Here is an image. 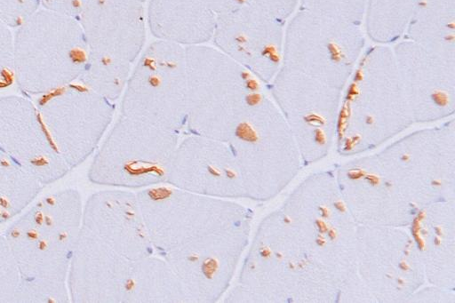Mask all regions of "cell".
I'll return each instance as SVG.
<instances>
[{"label": "cell", "instance_id": "obj_10", "mask_svg": "<svg viewBox=\"0 0 455 303\" xmlns=\"http://www.w3.org/2000/svg\"><path fill=\"white\" fill-rule=\"evenodd\" d=\"M180 134L119 115L93 153L90 182L123 189L167 184Z\"/></svg>", "mask_w": 455, "mask_h": 303}, {"label": "cell", "instance_id": "obj_16", "mask_svg": "<svg viewBox=\"0 0 455 303\" xmlns=\"http://www.w3.org/2000/svg\"><path fill=\"white\" fill-rule=\"evenodd\" d=\"M413 123L445 119L455 111V60L411 40L391 46Z\"/></svg>", "mask_w": 455, "mask_h": 303}, {"label": "cell", "instance_id": "obj_28", "mask_svg": "<svg viewBox=\"0 0 455 303\" xmlns=\"http://www.w3.org/2000/svg\"><path fill=\"white\" fill-rule=\"evenodd\" d=\"M16 260L3 235H0V303H15L20 283Z\"/></svg>", "mask_w": 455, "mask_h": 303}, {"label": "cell", "instance_id": "obj_32", "mask_svg": "<svg viewBox=\"0 0 455 303\" xmlns=\"http://www.w3.org/2000/svg\"><path fill=\"white\" fill-rule=\"evenodd\" d=\"M86 0H40L41 8L77 18Z\"/></svg>", "mask_w": 455, "mask_h": 303}, {"label": "cell", "instance_id": "obj_21", "mask_svg": "<svg viewBox=\"0 0 455 303\" xmlns=\"http://www.w3.org/2000/svg\"><path fill=\"white\" fill-rule=\"evenodd\" d=\"M454 199L424 208L409 225L426 283L447 290L455 283Z\"/></svg>", "mask_w": 455, "mask_h": 303}, {"label": "cell", "instance_id": "obj_23", "mask_svg": "<svg viewBox=\"0 0 455 303\" xmlns=\"http://www.w3.org/2000/svg\"><path fill=\"white\" fill-rule=\"evenodd\" d=\"M403 38L455 60V0H419Z\"/></svg>", "mask_w": 455, "mask_h": 303}, {"label": "cell", "instance_id": "obj_2", "mask_svg": "<svg viewBox=\"0 0 455 303\" xmlns=\"http://www.w3.org/2000/svg\"><path fill=\"white\" fill-rule=\"evenodd\" d=\"M364 44L362 24L301 8L286 21L281 63L266 88L304 164L323 158L334 145L341 98Z\"/></svg>", "mask_w": 455, "mask_h": 303}, {"label": "cell", "instance_id": "obj_30", "mask_svg": "<svg viewBox=\"0 0 455 303\" xmlns=\"http://www.w3.org/2000/svg\"><path fill=\"white\" fill-rule=\"evenodd\" d=\"M13 29L0 20V91L14 84Z\"/></svg>", "mask_w": 455, "mask_h": 303}, {"label": "cell", "instance_id": "obj_9", "mask_svg": "<svg viewBox=\"0 0 455 303\" xmlns=\"http://www.w3.org/2000/svg\"><path fill=\"white\" fill-rule=\"evenodd\" d=\"M89 47L76 18L40 8L13 30L14 84L37 97L78 81Z\"/></svg>", "mask_w": 455, "mask_h": 303}, {"label": "cell", "instance_id": "obj_7", "mask_svg": "<svg viewBox=\"0 0 455 303\" xmlns=\"http://www.w3.org/2000/svg\"><path fill=\"white\" fill-rule=\"evenodd\" d=\"M188 75L186 134L227 142L261 82L213 45L185 47Z\"/></svg>", "mask_w": 455, "mask_h": 303}, {"label": "cell", "instance_id": "obj_31", "mask_svg": "<svg viewBox=\"0 0 455 303\" xmlns=\"http://www.w3.org/2000/svg\"><path fill=\"white\" fill-rule=\"evenodd\" d=\"M266 13L286 22L296 12L299 0H245Z\"/></svg>", "mask_w": 455, "mask_h": 303}, {"label": "cell", "instance_id": "obj_1", "mask_svg": "<svg viewBox=\"0 0 455 303\" xmlns=\"http://www.w3.org/2000/svg\"><path fill=\"white\" fill-rule=\"evenodd\" d=\"M356 232L335 173L308 176L261 219L223 301L340 302L355 275Z\"/></svg>", "mask_w": 455, "mask_h": 303}, {"label": "cell", "instance_id": "obj_19", "mask_svg": "<svg viewBox=\"0 0 455 303\" xmlns=\"http://www.w3.org/2000/svg\"><path fill=\"white\" fill-rule=\"evenodd\" d=\"M81 227L131 259L156 254L136 193L115 188L92 194L83 205Z\"/></svg>", "mask_w": 455, "mask_h": 303}, {"label": "cell", "instance_id": "obj_15", "mask_svg": "<svg viewBox=\"0 0 455 303\" xmlns=\"http://www.w3.org/2000/svg\"><path fill=\"white\" fill-rule=\"evenodd\" d=\"M285 23L245 2L217 14L212 42L267 85L281 63Z\"/></svg>", "mask_w": 455, "mask_h": 303}, {"label": "cell", "instance_id": "obj_11", "mask_svg": "<svg viewBox=\"0 0 455 303\" xmlns=\"http://www.w3.org/2000/svg\"><path fill=\"white\" fill-rule=\"evenodd\" d=\"M426 283L406 227L358 225L355 270L341 302H404Z\"/></svg>", "mask_w": 455, "mask_h": 303}, {"label": "cell", "instance_id": "obj_3", "mask_svg": "<svg viewBox=\"0 0 455 303\" xmlns=\"http://www.w3.org/2000/svg\"><path fill=\"white\" fill-rule=\"evenodd\" d=\"M136 195L154 251L178 278L187 303L223 299L249 244L253 211L168 184Z\"/></svg>", "mask_w": 455, "mask_h": 303}, {"label": "cell", "instance_id": "obj_20", "mask_svg": "<svg viewBox=\"0 0 455 303\" xmlns=\"http://www.w3.org/2000/svg\"><path fill=\"white\" fill-rule=\"evenodd\" d=\"M76 19L89 51L134 64L145 47L146 10L139 0H86Z\"/></svg>", "mask_w": 455, "mask_h": 303}, {"label": "cell", "instance_id": "obj_34", "mask_svg": "<svg viewBox=\"0 0 455 303\" xmlns=\"http://www.w3.org/2000/svg\"><path fill=\"white\" fill-rule=\"evenodd\" d=\"M139 1H140V2H142V3H145V2H146V1H148V0H139Z\"/></svg>", "mask_w": 455, "mask_h": 303}, {"label": "cell", "instance_id": "obj_29", "mask_svg": "<svg viewBox=\"0 0 455 303\" xmlns=\"http://www.w3.org/2000/svg\"><path fill=\"white\" fill-rule=\"evenodd\" d=\"M40 8V0H0V20L14 30Z\"/></svg>", "mask_w": 455, "mask_h": 303}, {"label": "cell", "instance_id": "obj_17", "mask_svg": "<svg viewBox=\"0 0 455 303\" xmlns=\"http://www.w3.org/2000/svg\"><path fill=\"white\" fill-rule=\"evenodd\" d=\"M0 151L44 186L71 171L53 144L35 101L22 93L0 96Z\"/></svg>", "mask_w": 455, "mask_h": 303}, {"label": "cell", "instance_id": "obj_8", "mask_svg": "<svg viewBox=\"0 0 455 303\" xmlns=\"http://www.w3.org/2000/svg\"><path fill=\"white\" fill-rule=\"evenodd\" d=\"M226 143L237 164L246 199L270 200L304 165L291 131L267 91L255 96Z\"/></svg>", "mask_w": 455, "mask_h": 303}, {"label": "cell", "instance_id": "obj_18", "mask_svg": "<svg viewBox=\"0 0 455 303\" xmlns=\"http://www.w3.org/2000/svg\"><path fill=\"white\" fill-rule=\"evenodd\" d=\"M167 184L205 196L245 198L242 178L228 144L193 134L180 139Z\"/></svg>", "mask_w": 455, "mask_h": 303}, {"label": "cell", "instance_id": "obj_25", "mask_svg": "<svg viewBox=\"0 0 455 303\" xmlns=\"http://www.w3.org/2000/svg\"><path fill=\"white\" fill-rule=\"evenodd\" d=\"M419 0H366L363 21L368 37L390 45L403 38Z\"/></svg>", "mask_w": 455, "mask_h": 303}, {"label": "cell", "instance_id": "obj_24", "mask_svg": "<svg viewBox=\"0 0 455 303\" xmlns=\"http://www.w3.org/2000/svg\"><path fill=\"white\" fill-rule=\"evenodd\" d=\"M44 187L33 174L0 151V224L21 214Z\"/></svg>", "mask_w": 455, "mask_h": 303}, {"label": "cell", "instance_id": "obj_13", "mask_svg": "<svg viewBox=\"0 0 455 303\" xmlns=\"http://www.w3.org/2000/svg\"><path fill=\"white\" fill-rule=\"evenodd\" d=\"M155 254L131 259L81 227L68 275L73 303H143Z\"/></svg>", "mask_w": 455, "mask_h": 303}, {"label": "cell", "instance_id": "obj_14", "mask_svg": "<svg viewBox=\"0 0 455 303\" xmlns=\"http://www.w3.org/2000/svg\"><path fill=\"white\" fill-rule=\"evenodd\" d=\"M43 123L70 170L93 155L112 124L116 103L79 81L34 100Z\"/></svg>", "mask_w": 455, "mask_h": 303}, {"label": "cell", "instance_id": "obj_33", "mask_svg": "<svg viewBox=\"0 0 455 303\" xmlns=\"http://www.w3.org/2000/svg\"><path fill=\"white\" fill-rule=\"evenodd\" d=\"M202 1L204 2L217 14L229 11V10L245 3V0H202Z\"/></svg>", "mask_w": 455, "mask_h": 303}, {"label": "cell", "instance_id": "obj_4", "mask_svg": "<svg viewBox=\"0 0 455 303\" xmlns=\"http://www.w3.org/2000/svg\"><path fill=\"white\" fill-rule=\"evenodd\" d=\"M334 173L358 225L408 227L427 206L454 199V120L409 133Z\"/></svg>", "mask_w": 455, "mask_h": 303}, {"label": "cell", "instance_id": "obj_6", "mask_svg": "<svg viewBox=\"0 0 455 303\" xmlns=\"http://www.w3.org/2000/svg\"><path fill=\"white\" fill-rule=\"evenodd\" d=\"M83 205L78 190L56 191L25 210L4 231L22 280L68 289Z\"/></svg>", "mask_w": 455, "mask_h": 303}, {"label": "cell", "instance_id": "obj_5", "mask_svg": "<svg viewBox=\"0 0 455 303\" xmlns=\"http://www.w3.org/2000/svg\"><path fill=\"white\" fill-rule=\"evenodd\" d=\"M413 124L391 45L364 50L341 98L335 129L344 156L371 150Z\"/></svg>", "mask_w": 455, "mask_h": 303}, {"label": "cell", "instance_id": "obj_27", "mask_svg": "<svg viewBox=\"0 0 455 303\" xmlns=\"http://www.w3.org/2000/svg\"><path fill=\"white\" fill-rule=\"evenodd\" d=\"M366 0H299V8L328 17L363 24Z\"/></svg>", "mask_w": 455, "mask_h": 303}, {"label": "cell", "instance_id": "obj_26", "mask_svg": "<svg viewBox=\"0 0 455 303\" xmlns=\"http://www.w3.org/2000/svg\"><path fill=\"white\" fill-rule=\"evenodd\" d=\"M132 65L109 54L89 51L78 81L106 100L116 103L124 91Z\"/></svg>", "mask_w": 455, "mask_h": 303}, {"label": "cell", "instance_id": "obj_12", "mask_svg": "<svg viewBox=\"0 0 455 303\" xmlns=\"http://www.w3.org/2000/svg\"><path fill=\"white\" fill-rule=\"evenodd\" d=\"M134 63L120 98V115L180 134L188 111L185 47L155 39Z\"/></svg>", "mask_w": 455, "mask_h": 303}, {"label": "cell", "instance_id": "obj_22", "mask_svg": "<svg viewBox=\"0 0 455 303\" xmlns=\"http://www.w3.org/2000/svg\"><path fill=\"white\" fill-rule=\"evenodd\" d=\"M216 16L202 0H148L146 10L155 39L183 47L212 42Z\"/></svg>", "mask_w": 455, "mask_h": 303}]
</instances>
